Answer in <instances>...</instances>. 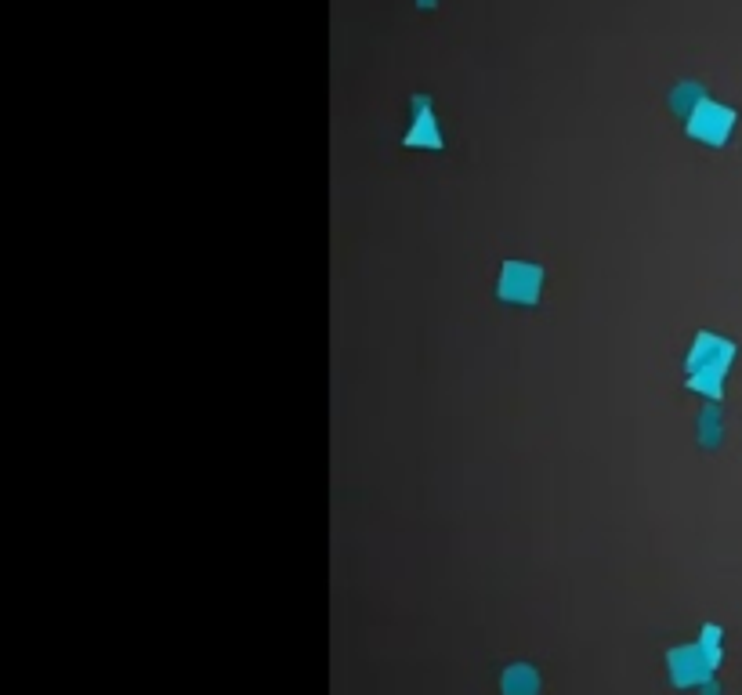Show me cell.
<instances>
[{
    "mask_svg": "<svg viewBox=\"0 0 742 695\" xmlns=\"http://www.w3.org/2000/svg\"><path fill=\"white\" fill-rule=\"evenodd\" d=\"M721 638H724V630L714 627V623H706L695 645L670 648V652H666V670H670V681H674L677 688L706 685V681L714 677V670L721 667V659H724Z\"/></svg>",
    "mask_w": 742,
    "mask_h": 695,
    "instance_id": "cell-1",
    "label": "cell"
},
{
    "mask_svg": "<svg viewBox=\"0 0 742 695\" xmlns=\"http://www.w3.org/2000/svg\"><path fill=\"white\" fill-rule=\"evenodd\" d=\"M735 124H739V113H735L732 105H721V102H714V98H706V102H699V109L685 120V131L695 142L710 145V149H721V145L732 138Z\"/></svg>",
    "mask_w": 742,
    "mask_h": 695,
    "instance_id": "cell-2",
    "label": "cell"
},
{
    "mask_svg": "<svg viewBox=\"0 0 742 695\" xmlns=\"http://www.w3.org/2000/svg\"><path fill=\"white\" fill-rule=\"evenodd\" d=\"M543 286V268L529 261H507L496 279V297L507 305H536Z\"/></svg>",
    "mask_w": 742,
    "mask_h": 695,
    "instance_id": "cell-3",
    "label": "cell"
},
{
    "mask_svg": "<svg viewBox=\"0 0 742 695\" xmlns=\"http://www.w3.org/2000/svg\"><path fill=\"white\" fill-rule=\"evenodd\" d=\"M410 109H413V124H410V131L402 134V145H406V149H442V131H438L431 98L413 95Z\"/></svg>",
    "mask_w": 742,
    "mask_h": 695,
    "instance_id": "cell-4",
    "label": "cell"
},
{
    "mask_svg": "<svg viewBox=\"0 0 742 695\" xmlns=\"http://www.w3.org/2000/svg\"><path fill=\"white\" fill-rule=\"evenodd\" d=\"M735 341L728 337H717V334H695L692 348H688V359H685V373L695 370H706V366H732L735 362Z\"/></svg>",
    "mask_w": 742,
    "mask_h": 695,
    "instance_id": "cell-5",
    "label": "cell"
},
{
    "mask_svg": "<svg viewBox=\"0 0 742 695\" xmlns=\"http://www.w3.org/2000/svg\"><path fill=\"white\" fill-rule=\"evenodd\" d=\"M500 692L504 695H536L540 692V674L529 663H511L500 677Z\"/></svg>",
    "mask_w": 742,
    "mask_h": 695,
    "instance_id": "cell-6",
    "label": "cell"
},
{
    "mask_svg": "<svg viewBox=\"0 0 742 695\" xmlns=\"http://www.w3.org/2000/svg\"><path fill=\"white\" fill-rule=\"evenodd\" d=\"M699 102H706V87L699 84V80H681V84L670 91V98H666L670 113L681 116V120H688V116L699 109Z\"/></svg>",
    "mask_w": 742,
    "mask_h": 695,
    "instance_id": "cell-7",
    "label": "cell"
},
{
    "mask_svg": "<svg viewBox=\"0 0 742 695\" xmlns=\"http://www.w3.org/2000/svg\"><path fill=\"white\" fill-rule=\"evenodd\" d=\"M728 370L732 366H706V370H695V373H688V388L692 391H703L706 399H714V402H721L724 399V377H728Z\"/></svg>",
    "mask_w": 742,
    "mask_h": 695,
    "instance_id": "cell-8",
    "label": "cell"
},
{
    "mask_svg": "<svg viewBox=\"0 0 742 695\" xmlns=\"http://www.w3.org/2000/svg\"><path fill=\"white\" fill-rule=\"evenodd\" d=\"M695 431H699V446L703 449H717L724 438V420H721V406L717 402H710L703 413H699V424H695Z\"/></svg>",
    "mask_w": 742,
    "mask_h": 695,
    "instance_id": "cell-9",
    "label": "cell"
},
{
    "mask_svg": "<svg viewBox=\"0 0 742 695\" xmlns=\"http://www.w3.org/2000/svg\"><path fill=\"white\" fill-rule=\"evenodd\" d=\"M699 688H703L699 695H721V688H717L714 681H706V685H699Z\"/></svg>",
    "mask_w": 742,
    "mask_h": 695,
    "instance_id": "cell-10",
    "label": "cell"
},
{
    "mask_svg": "<svg viewBox=\"0 0 742 695\" xmlns=\"http://www.w3.org/2000/svg\"><path fill=\"white\" fill-rule=\"evenodd\" d=\"M417 8H424V11H431V8H438V0H417Z\"/></svg>",
    "mask_w": 742,
    "mask_h": 695,
    "instance_id": "cell-11",
    "label": "cell"
}]
</instances>
